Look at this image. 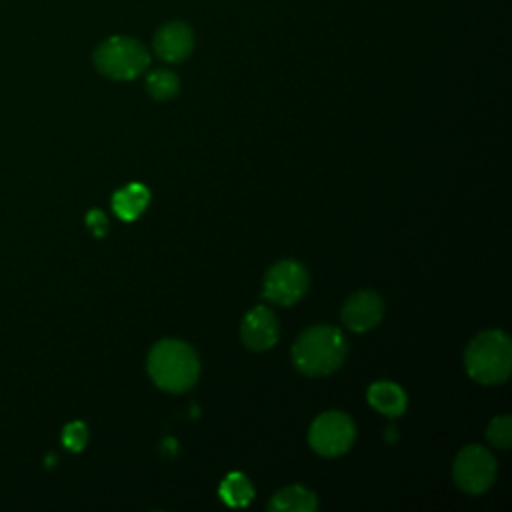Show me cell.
Segmentation results:
<instances>
[{
    "instance_id": "11",
    "label": "cell",
    "mask_w": 512,
    "mask_h": 512,
    "mask_svg": "<svg viewBox=\"0 0 512 512\" xmlns=\"http://www.w3.org/2000/svg\"><path fill=\"white\" fill-rule=\"evenodd\" d=\"M150 202V192L144 184L132 182L126 184L124 188L116 190L112 196V208L118 218L122 220H136L148 206Z\"/></svg>"
},
{
    "instance_id": "2",
    "label": "cell",
    "mask_w": 512,
    "mask_h": 512,
    "mask_svg": "<svg viewBox=\"0 0 512 512\" xmlns=\"http://www.w3.org/2000/svg\"><path fill=\"white\" fill-rule=\"evenodd\" d=\"M148 374L158 388L180 394L196 384L200 362L186 342L160 340L148 354Z\"/></svg>"
},
{
    "instance_id": "16",
    "label": "cell",
    "mask_w": 512,
    "mask_h": 512,
    "mask_svg": "<svg viewBox=\"0 0 512 512\" xmlns=\"http://www.w3.org/2000/svg\"><path fill=\"white\" fill-rule=\"evenodd\" d=\"M486 438L502 448V450H508L510 444H512V418L510 414H500L496 416L490 424H488V430H486Z\"/></svg>"
},
{
    "instance_id": "4",
    "label": "cell",
    "mask_w": 512,
    "mask_h": 512,
    "mask_svg": "<svg viewBox=\"0 0 512 512\" xmlns=\"http://www.w3.org/2000/svg\"><path fill=\"white\" fill-rule=\"evenodd\" d=\"M94 66L112 80H134L150 66L146 46L130 36H110L94 50Z\"/></svg>"
},
{
    "instance_id": "1",
    "label": "cell",
    "mask_w": 512,
    "mask_h": 512,
    "mask_svg": "<svg viewBox=\"0 0 512 512\" xmlns=\"http://www.w3.org/2000/svg\"><path fill=\"white\" fill-rule=\"evenodd\" d=\"M348 354V342L334 326H312L292 344V362L306 376H326L338 370Z\"/></svg>"
},
{
    "instance_id": "10",
    "label": "cell",
    "mask_w": 512,
    "mask_h": 512,
    "mask_svg": "<svg viewBox=\"0 0 512 512\" xmlns=\"http://www.w3.org/2000/svg\"><path fill=\"white\" fill-rule=\"evenodd\" d=\"M152 46L160 60L176 64L192 54L194 32L186 22H168L156 30Z\"/></svg>"
},
{
    "instance_id": "9",
    "label": "cell",
    "mask_w": 512,
    "mask_h": 512,
    "mask_svg": "<svg viewBox=\"0 0 512 512\" xmlns=\"http://www.w3.org/2000/svg\"><path fill=\"white\" fill-rule=\"evenodd\" d=\"M278 334H280L278 320H276L274 312L266 306L252 308L244 316L242 326H240V338H242L244 346L254 352L272 348L278 340Z\"/></svg>"
},
{
    "instance_id": "3",
    "label": "cell",
    "mask_w": 512,
    "mask_h": 512,
    "mask_svg": "<svg viewBox=\"0 0 512 512\" xmlns=\"http://www.w3.org/2000/svg\"><path fill=\"white\" fill-rule=\"evenodd\" d=\"M466 372L484 386L502 384L512 370V342L502 330H484L472 338L464 354Z\"/></svg>"
},
{
    "instance_id": "5",
    "label": "cell",
    "mask_w": 512,
    "mask_h": 512,
    "mask_svg": "<svg viewBox=\"0 0 512 512\" xmlns=\"http://www.w3.org/2000/svg\"><path fill=\"white\" fill-rule=\"evenodd\" d=\"M452 478L456 486L466 494L486 492L496 478V458L484 446L470 444L464 446L454 460Z\"/></svg>"
},
{
    "instance_id": "17",
    "label": "cell",
    "mask_w": 512,
    "mask_h": 512,
    "mask_svg": "<svg viewBox=\"0 0 512 512\" xmlns=\"http://www.w3.org/2000/svg\"><path fill=\"white\" fill-rule=\"evenodd\" d=\"M88 440V428L82 422H70L62 430V442L68 450L80 452L86 446Z\"/></svg>"
},
{
    "instance_id": "6",
    "label": "cell",
    "mask_w": 512,
    "mask_h": 512,
    "mask_svg": "<svg viewBox=\"0 0 512 512\" xmlns=\"http://www.w3.org/2000/svg\"><path fill=\"white\" fill-rule=\"evenodd\" d=\"M354 436L356 428L352 418L344 412L330 410L314 418L308 432V442L316 454L334 458L344 454L352 446Z\"/></svg>"
},
{
    "instance_id": "13",
    "label": "cell",
    "mask_w": 512,
    "mask_h": 512,
    "mask_svg": "<svg viewBox=\"0 0 512 512\" xmlns=\"http://www.w3.org/2000/svg\"><path fill=\"white\" fill-rule=\"evenodd\" d=\"M316 506V494L300 484H292L278 490L268 502V510L274 512H312L316 510Z\"/></svg>"
},
{
    "instance_id": "14",
    "label": "cell",
    "mask_w": 512,
    "mask_h": 512,
    "mask_svg": "<svg viewBox=\"0 0 512 512\" xmlns=\"http://www.w3.org/2000/svg\"><path fill=\"white\" fill-rule=\"evenodd\" d=\"M220 498L228 506H246L254 498V486L242 472H230L220 484Z\"/></svg>"
},
{
    "instance_id": "7",
    "label": "cell",
    "mask_w": 512,
    "mask_h": 512,
    "mask_svg": "<svg viewBox=\"0 0 512 512\" xmlns=\"http://www.w3.org/2000/svg\"><path fill=\"white\" fill-rule=\"evenodd\" d=\"M308 290V272L296 260L274 264L264 278V298L280 306L296 304Z\"/></svg>"
},
{
    "instance_id": "8",
    "label": "cell",
    "mask_w": 512,
    "mask_h": 512,
    "mask_svg": "<svg viewBox=\"0 0 512 512\" xmlns=\"http://www.w3.org/2000/svg\"><path fill=\"white\" fill-rule=\"evenodd\" d=\"M384 314L382 298L372 290L354 292L342 306L340 320L352 332H366L374 328Z\"/></svg>"
},
{
    "instance_id": "15",
    "label": "cell",
    "mask_w": 512,
    "mask_h": 512,
    "mask_svg": "<svg viewBox=\"0 0 512 512\" xmlns=\"http://www.w3.org/2000/svg\"><path fill=\"white\" fill-rule=\"evenodd\" d=\"M146 90L154 100H170L178 94L180 80L172 70L158 68L146 76Z\"/></svg>"
},
{
    "instance_id": "18",
    "label": "cell",
    "mask_w": 512,
    "mask_h": 512,
    "mask_svg": "<svg viewBox=\"0 0 512 512\" xmlns=\"http://www.w3.org/2000/svg\"><path fill=\"white\" fill-rule=\"evenodd\" d=\"M86 224L92 230V234L98 238H102L108 232V220H106L104 212H100V210H90L86 214Z\"/></svg>"
},
{
    "instance_id": "12",
    "label": "cell",
    "mask_w": 512,
    "mask_h": 512,
    "mask_svg": "<svg viewBox=\"0 0 512 512\" xmlns=\"http://www.w3.org/2000/svg\"><path fill=\"white\" fill-rule=\"evenodd\" d=\"M368 402L384 416L396 418L406 412V392L394 382H374L368 388Z\"/></svg>"
}]
</instances>
